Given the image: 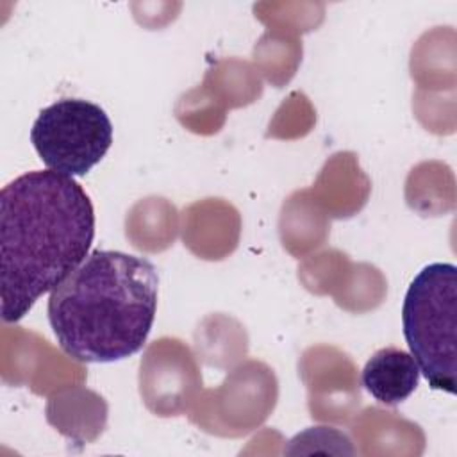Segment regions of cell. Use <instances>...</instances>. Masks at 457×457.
Instances as JSON below:
<instances>
[{"mask_svg":"<svg viewBox=\"0 0 457 457\" xmlns=\"http://www.w3.org/2000/svg\"><path fill=\"white\" fill-rule=\"evenodd\" d=\"M30 143L48 170L82 177L111 148L112 123L98 104L61 98L39 111L30 129Z\"/></svg>","mask_w":457,"mask_h":457,"instance_id":"277c9868","label":"cell"},{"mask_svg":"<svg viewBox=\"0 0 457 457\" xmlns=\"http://www.w3.org/2000/svg\"><path fill=\"white\" fill-rule=\"evenodd\" d=\"M403 337L432 389L455 395L457 266L432 262L418 271L402 305Z\"/></svg>","mask_w":457,"mask_h":457,"instance_id":"3957f363","label":"cell"},{"mask_svg":"<svg viewBox=\"0 0 457 457\" xmlns=\"http://www.w3.org/2000/svg\"><path fill=\"white\" fill-rule=\"evenodd\" d=\"M159 275L139 255L93 250L48 298L61 350L79 362H114L137 353L157 311Z\"/></svg>","mask_w":457,"mask_h":457,"instance_id":"7a4b0ae2","label":"cell"},{"mask_svg":"<svg viewBox=\"0 0 457 457\" xmlns=\"http://www.w3.org/2000/svg\"><path fill=\"white\" fill-rule=\"evenodd\" d=\"M420 368L414 357L396 346L377 350L364 364L361 380L364 389L384 405L405 402L418 387Z\"/></svg>","mask_w":457,"mask_h":457,"instance_id":"5b68a950","label":"cell"},{"mask_svg":"<svg viewBox=\"0 0 457 457\" xmlns=\"http://www.w3.org/2000/svg\"><path fill=\"white\" fill-rule=\"evenodd\" d=\"M95 211L84 187L52 170L27 171L0 191L2 320L20 321L89 255Z\"/></svg>","mask_w":457,"mask_h":457,"instance_id":"6da1fadb","label":"cell"}]
</instances>
